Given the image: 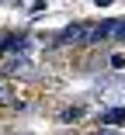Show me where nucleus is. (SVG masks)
<instances>
[{
  "instance_id": "f03ea898",
  "label": "nucleus",
  "mask_w": 125,
  "mask_h": 135,
  "mask_svg": "<svg viewBox=\"0 0 125 135\" xmlns=\"http://www.w3.org/2000/svg\"><path fill=\"white\" fill-rule=\"evenodd\" d=\"M101 121L104 125H125V107H108V111H101Z\"/></svg>"
},
{
  "instance_id": "7ed1b4c3",
  "label": "nucleus",
  "mask_w": 125,
  "mask_h": 135,
  "mask_svg": "<svg viewBox=\"0 0 125 135\" xmlns=\"http://www.w3.org/2000/svg\"><path fill=\"white\" fill-rule=\"evenodd\" d=\"M38 11H45V4H24V14H38Z\"/></svg>"
},
{
  "instance_id": "f257e3e1",
  "label": "nucleus",
  "mask_w": 125,
  "mask_h": 135,
  "mask_svg": "<svg viewBox=\"0 0 125 135\" xmlns=\"http://www.w3.org/2000/svg\"><path fill=\"white\" fill-rule=\"evenodd\" d=\"M87 28H90V24H70V28L59 35V42H66V45H73V42H87Z\"/></svg>"
}]
</instances>
